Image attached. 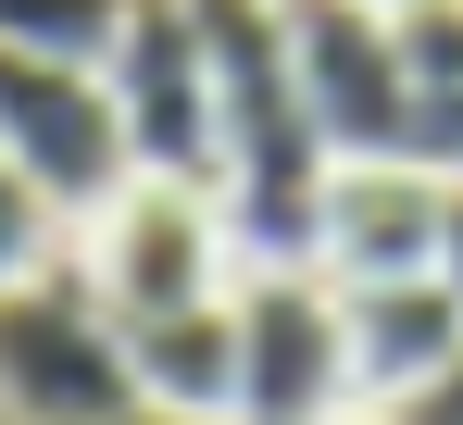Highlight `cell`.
<instances>
[{"mask_svg": "<svg viewBox=\"0 0 463 425\" xmlns=\"http://www.w3.org/2000/svg\"><path fill=\"white\" fill-rule=\"evenodd\" d=\"M126 413H138L126 326L63 238L38 276L0 288V425H126Z\"/></svg>", "mask_w": 463, "mask_h": 425, "instance_id": "obj_1", "label": "cell"}, {"mask_svg": "<svg viewBox=\"0 0 463 425\" xmlns=\"http://www.w3.org/2000/svg\"><path fill=\"white\" fill-rule=\"evenodd\" d=\"M76 263L113 300V326H151V313H188V300L238 288V225H226V201L201 175H126L76 225Z\"/></svg>", "mask_w": 463, "mask_h": 425, "instance_id": "obj_2", "label": "cell"}, {"mask_svg": "<svg viewBox=\"0 0 463 425\" xmlns=\"http://www.w3.org/2000/svg\"><path fill=\"white\" fill-rule=\"evenodd\" d=\"M0 150H13V175L51 201L63 238H76L126 175H138V163H126V113H113L100 63H51V51H0Z\"/></svg>", "mask_w": 463, "mask_h": 425, "instance_id": "obj_3", "label": "cell"}, {"mask_svg": "<svg viewBox=\"0 0 463 425\" xmlns=\"http://www.w3.org/2000/svg\"><path fill=\"white\" fill-rule=\"evenodd\" d=\"M351 326L313 263L238 276V425H351Z\"/></svg>", "mask_w": 463, "mask_h": 425, "instance_id": "obj_4", "label": "cell"}, {"mask_svg": "<svg viewBox=\"0 0 463 425\" xmlns=\"http://www.w3.org/2000/svg\"><path fill=\"white\" fill-rule=\"evenodd\" d=\"M288 63L338 163H413V75H401V13L376 0H276Z\"/></svg>", "mask_w": 463, "mask_h": 425, "instance_id": "obj_5", "label": "cell"}, {"mask_svg": "<svg viewBox=\"0 0 463 425\" xmlns=\"http://www.w3.org/2000/svg\"><path fill=\"white\" fill-rule=\"evenodd\" d=\"M113 113H126V163L138 175H201L213 188V38L188 0H126V38H113Z\"/></svg>", "mask_w": 463, "mask_h": 425, "instance_id": "obj_6", "label": "cell"}, {"mask_svg": "<svg viewBox=\"0 0 463 425\" xmlns=\"http://www.w3.org/2000/svg\"><path fill=\"white\" fill-rule=\"evenodd\" d=\"M439 238H451V188L426 163H338L326 225H313V276L326 288H401V276H439Z\"/></svg>", "mask_w": 463, "mask_h": 425, "instance_id": "obj_7", "label": "cell"}, {"mask_svg": "<svg viewBox=\"0 0 463 425\" xmlns=\"http://www.w3.org/2000/svg\"><path fill=\"white\" fill-rule=\"evenodd\" d=\"M338 326H351V401L388 413L401 388H426L463 351V300L451 276H401V288H338Z\"/></svg>", "mask_w": 463, "mask_h": 425, "instance_id": "obj_8", "label": "cell"}, {"mask_svg": "<svg viewBox=\"0 0 463 425\" xmlns=\"http://www.w3.org/2000/svg\"><path fill=\"white\" fill-rule=\"evenodd\" d=\"M126 375H138V413L163 425H238V288L126 326Z\"/></svg>", "mask_w": 463, "mask_h": 425, "instance_id": "obj_9", "label": "cell"}, {"mask_svg": "<svg viewBox=\"0 0 463 425\" xmlns=\"http://www.w3.org/2000/svg\"><path fill=\"white\" fill-rule=\"evenodd\" d=\"M401 75H413V163L439 188H463V0L401 13Z\"/></svg>", "mask_w": 463, "mask_h": 425, "instance_id": "obj_10", "label": "cell"}, {"mask_svg": "<svg viewBox=\"0 0 463 425\" xmlns=\"http://www.w3.org/2000/svg\"><path fill=\"white\" fill-rule=\"evenodd\" d=\"M126 0H0V51H51V63H113Z\"/></svg>", "mask_w": 463, "mask_h": 425, "instance_id": "obj_11", "label": "cell"}, {"mask_svg": "<svg viewBox=\"0 0 463 425\" xmlns=\"http://www.w3.org/2000/svg\"><path fill=\"white\" fill-rule=\"evenodd\" d=\"M51 250H63V225H51V201H38V188L13 175V150H0V288H13V276H38Z\"/></svg>", "mask_w": 463, "mask_h": 425, "instance_id": "obj_12", "label": "cell"}, {"mask_svg": "<svg viewBox=\"0 0 463 425\" xmlns=\"http://www.w3.org/2000/svg\"><path fill=\"white\" fill-rule=\"evenodd\" d=\"M376 425H463V351L439 363V375H426V388H401V401H388Z\"/></svg>", "mask_w": 463, "mask_h": 425, "instance_id": "obj_13", "label": "cell"}, {"mask_svg": "<svg viewBox=\"0 0 463 425\" xmlns=\"http://www.w3.org/2000/svg\"><path fill=\"white\" fill-rule=\"evenodd\" d=\"M439 276H451V300H463V188H451V238H439Z\"/></svg>", "mask_w": 463, "mask_h": 425, "instance_id": "obj_14", "label": "cell"}, {"mask_svg": "<svg viewBox=\"0 0 463 425\" xmlns=\"http://www.w3.org/2000/svg\"><path fill=\"white\" fill-rule=\"evenodd\" d=\"M376 13H413V0H376Z\"/></svg>", "mask_w": 463, "mask_h": 425, "instance_id": "obj_15", "label": "cell"}, {"mask_svg": "<svg viewBox=\"0 0 463 425\" xmlns=\"http://www.w3.org/2000/svg\"><path fill=\"white\" fill-rule=\"evenodd\" d=\"M126 425H163V413H126Z\"/></svg>", "mask_w": 463, "mask_h": 425, "instance_id": "obj_16", "label": "cell"}]
</instances>
